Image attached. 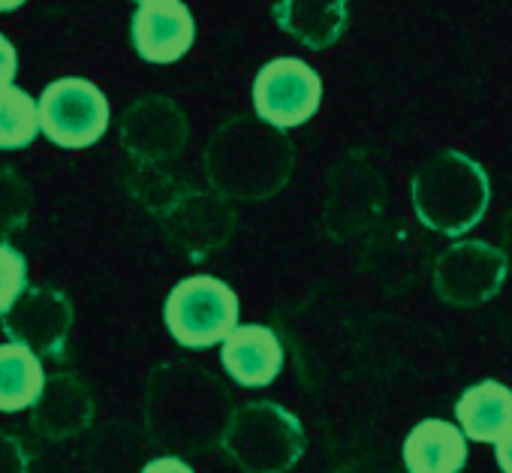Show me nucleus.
Returning <instances> with one entry per match:
<instances>
[{
    "label": "nucleus",
    "mask_w": 512,
    "mask_h": 473,
    "mask_svg": "<svg viewBox=\"0 0 512 473\" xmlns=\"http://www.w3.org/2000/svg\"><path fill=\"white\" fill-rule=\"evenodd\" d=\"M208 187L229 202L275 199L293 178L296 145L287 130H278L256 115L226 118L208 139L202 154Z\"/></svg>",
    "instance_id": "1"
},
{
    "label": "nucleus",
    "mask_w": 512,
    "mask_h": 473,
    "mask_svg": "<svg viewBox=\"0 0 512 473\" xmlns=\"http://www.w3.org/2000/svg\"><path fill=\"white\" fill-rule=\"evenodd\" d=\"M232 410L229 389L202 365L163 362L145 386V428L175 455L217 446Z\"/></svg>",
    "instance_id": "2"
},
{
    "label": "nucleus",
    "mask_w": 512,
    "mask_h": 473,
    "mask_svg": "<svg viewBox=\"0 0 512 473\" xmlns=\"http://www.w3.org/2000/svg\"><path fill=\"white\" fill-rule=\"evenodd\" d=\"M416 220L449 239H461L488 211L491 181L479 160L446 148L428 157L410 181Z\"/></svg>",
    "instance_id": "3"
},
{
    "label": "nucleus",
    "mask_w": 512,
    "mask_h": 473,
    "mask_svg": "<svg viewBox=\"0 0 512 473\" xmlns=\"http://www.w3.org/2000/svg\"><path fill=\"white\" fill-rule=\"evenodd\" d=\"M217 446L241 473H290L308 449V434L290 407L260 398L229 410Z\"/></svg>",
    "instance_id": "4"
},
{
    "label": "nucleus",
    "mask_w": 512,
    "mask_h": 473,
    "mask_svg": "<svg viewBox=\"0 0 512 473\" xmlns=\"http://www.w3.org/2000/svg\"><path fill=\"white\" fill-rule=\"evenodd\" d=\"M241 323L238 293L214 275L178 281L163 302V326L184 350H211Z\"/></svg>",
    "instance_id": "5"
},
{
    "label": "nucleus",
    "mask_w": 512,
    "mask_h": 473,
    "mask_svg": "<svg viewBox=\"0 0 512 473\" xmlns=\"http://www.w3.org/2000/svg\"><path fill=\"white\" fill-rule=\"evenodd\" d=\"M386 208V178L368 151L353 148L338 157L326 178L323 229L335 242L359 239L380 223Z\"/></svg>",
    "instance_id": "6"
},
{
    "label": "nucleus",
    "mask_w": 512,
    "mask_h": 473,
    "mask_svg": "<svg viewBox=\"0 0 512 473\" xmlns=\"http://www.w3.org/2000/svg\"><path fill=\"white\" fill-rule=\"evenodd\" d=\"M37 112L40 136L64 151H85L97 145L112 124L109 97L100 85L82 76H61L49 82L37 97Z\"/></svg>",
    "instance_id": "7"
},
{
    "label": "nucleus",
    "mask_w": 512,
    "mask_h": 473,
    "mask_svg": "<svg viewBox=\"0 0 512 473\" xmlns=\"http://www.w3.org/2000/svg\"><path fill=\"white\" fill-rule=\"evenodd\" d=\"M163 239L187 260L199 263L223 251L235 232V208L211 187L187 184L160 214Z\"/></svg>",
    "instance_id": "8"
},
{
    "label": "nucleus",
    "mask_w": 512,
    "mask_h": 473,
    "mask_svg": "<svg viewBox=\"0 0 512 473\" xmlns=\"http://www.w3.org/2000/svg\"><path fill=\"white\" fill-rule=\"evenodd\" d=\"M253 115L278 130L308 124L323 106V79L302 58H272L253 79Z\"/></svg>",
    "instance_id": "9"
},
{
    "label": "nucleus",
    "mask_w": 512,
    "mask_h": 473,
    "mask_svg": "<svg viewBox=\"0 0 512 473\" xmlns=\"http://www.w3.org/2000/svg\"><path fill=\"white\" fill-rule=\"evenodd\" d=\"M509 266L500 248L482 239H461L449 245L431 269L434 293L449 308H479L491 302L506 284Z\"/></svg>",
    "instance_id": "10"
},
{
    "label": "nucleus",
    "mask_w": 512,
    "mask_h": 473,
    "mask_svg": "<svg viewBox=\"0 0 512 473\" xmlns=\"http://www.w3.org/2000/svg\"><path fill=\"white\" fill-rule=\"evenodd\" d=\"M118 139L133 163L163 166L184 154L190 142V121L172 97L145 94L124 109Z\"/></svg>",
    "instance_id": "11"
},
{
    "label": "nucleus",
    "mask_w": 512,
    "mask_h": 473,
    "mask_svg": "<svg viewBox=\"0 0 512 473\" xmlns=\"http://www.w3.org/2000/svg\"><path fill=\"white\" fill-rule=\"evenodd\" d=\"M76 308L70 296L49 284H28L22 296L0 317L7 341L34 350L40 359H58L67 350Z\"/></svg>",
    "instance_id": "12"
},
{
    "label": "nucleus",
    "mask_w": 512,
    "mask_h": 473,
    "mask_svg": "<svg viewBox=\"0 0 512 473\" xmlns=\"http://www.w3.org/2000/svg\"><path fill=\"white\" fill-rule=\"evenodd\" d=\"M130 40L145 64H178L196 43V16L184 0L139 4L130 19Z\"/></svg>",
    "instance_id": "13"
},
{
    "label": "nucleus",
    "mask_w": 512,
    "mask_h": 473,
    "mask_svg": "<svg viewBox=\"0 0 512 473\" xmlns=\"http://www.w3.org/2000/svg\"><path fill=\"white\" fill-rule=\"evenodd\" d=\"M28 413H31V428L43 440L64 443L91 428L97 416V404L88 383L79 374L58 371L52 377L46 374V383Z\"/></svg>",
    "instance_id": "14"
},
{
    "label": "nucleus",
    "mask_w": 512,
    "mask_h": 473,
    "mask_svg": "<svg viewBox=\"0 0 512 473\" xmlns=\"http://www.w3.org/2000/svg\"><path fill=\"white\" fill-rule=\"evenodd\" d=\"M287 353L281 335L266 323H238L220 341V365L241 389H266L284 371Z\"/></svg>",
    "instance_id": "15"
},
{
    "label": "nucleus",
    "mask_w": 512,
    "mask_h": 473,
    "mask_svg": "<svg viewBox=\"0 0 512 473\" xmlns=\"http://www.w3.org/2000/svg\"><path fill=\"white\" fill-rule=\"evenodd\" d=\"M278 28L311 52L332 49L350 25V0H278Z\"/></svg>",
    "instance_id": "16"
},
{
    "label": "nucleus",
    "mask_w": 512,
    "mask_h": 473,
    "mask_svg": "<svg viewBox=\"0 0 512 473\" xmlns=\"http://www.w3.org/2000/svg\"><path fill=\"white\" fill-rule=\"evenodd\" d=\"M467 437L449 419H422L401 446L407 473H461L467 464Z\"/></svg>",
    "instance_id": "17"
},
{
    "label": "nucleus",
    "mask_w": 512,
    "mask_h": 473,
    "mask_svg": "<svg viewBox=\"0 0 512 473\" xmlns=\"http://www.w3.org/2000/svg\"><path fill=\"white\" fill-rule=\"evenodd\" d=\"M455 419L467 440L497 443L512 428V389L500 380H479L455 401Z\"/></svg>",
    "instance_id": "18"
},
{
    "label": "nucleus",
    "mask_w": 512,
    "mask_h": 473,
    "mask_svg": "<svg viewBox=\"0 0 512 473\" xmlns=\"http://www.w3.org/2000/svg\"><path fill=\"white\" fill-rule=\"evenodd\" d=\"M46 383L43 359L16 344H0V413H25Z\"/></svg>",
    "instance_id": "19"
},
{
    "label": "nucleus",
    "mask_w": 512,
    "mask_h": 473,
    "mask_svg": "<svg viewBox=\"0 0 512 473\" xmlns=\"http://www.w3.org/2000/svg\"><path fill=\"white\" fill-rule=\"evenodd\" d=\"M40 136V112L37 100L13 85L0 88V151H22L34 145Z\"/></svg>",
    "instance_id": "20"
},
{
    "label": "nucleus",
    "mask_w": 512,
    "mask_h": 473,
    "mask_svg": "<svg viewBox=\"0 0 512 473\" xmlns=\"http://www.w3.org/2000/svg\"><path fill=\"white\" fill-rule=\"evenodd\" d=\"M124 184H127V193L148 211V214H160L184 187L187 181L181 175H172L163 166H151V163H133L124 175Z\"/></svg>",
    "instance_id": "21"
},
{
    "label": "nucleus",
    "mask_w": 512,
    "mask_h": 473,
    "mask_svg": "<svg viewBox=\"0 0 512 473\" xmlns=\"http://www.w3.org/2000/svg\"><path fill=\"white\" fill-rule=\"evenodd\" d=\"M34 190L25 175L13 166H0V242H10L13 235L31 220Z\"/></svg>",
    "instance_id": "22"
},
{
    "label": "nucleus",
    "mask_w": 512,
    "mask_h": 473,
    "mask_svg": "<svg viewBox=\"0 0 512 473\" xmlns=\"http://www.w3.org/2000/svg\"><path fill=\"white\" fill-rule=\"evenodd\" d=\"M28 260L10 242H0V317L10 311V305L28 287Z\"/></svg>",
    "instance_id": "23"
},
{
    "label": "nucleus",
    "mask_w": 512,
    "mask_h": 473,
    "mask_svg": "<svg viewBox=\"0 0 512 473\" xmlns=\"http://www.w3.org/2000/svg\"><path fill=\"white\" fill-rule=\"evenodd\" d=\"M0 473H31L28 446L4 428H0Z\"/></svg>",
    "instance_id": "24"
},
{
    "label": "nucleus",
    "mask_w": 512,
    "mask_h": 473,
    "mask_svg": "<svg viewBox=\"0 0 512 473\" xmlns=\"http://www.w3.org/2000/svg\"><path fill=\"white\" fill-rule=\"evenodd\" d=\"M139 473H196L193 464L184 458V455H175V452H163V455H154L148 458Z\"/></svg>",
    "instance_id": "25"
},
{
    "label": "nucleus",
    "mask_w": 512,
    "mask_h": 473,
    "mask_svg": "<svg viewBox=\"0 0 512 473\" xmlns=\"http://www.w3.org/2000/svg\"><path fill=\"white\" fill-rule=\"evenodd\" d=\"M16 76H19V52L10 37L0 34V88L13 85Z\"/></svg>",
    "instance_id": "26"
},
{
    "label": "nucleus",
    "mask_w": 512,
    "mask_h": 473,
    "mask_svg": "<svg viewBox=\"0 0 512 473\" xmlns=\"http://www.w3.org/2000/svg\"><path fill=\"white\" fill-rule=\"evenodd\" d=\"M494 461H497L500 473H512V428L494 443Z\"/></svg>",
    "instance_id": "27"
},
{
    "label": "nucleus",
    "mask_w": 512,
    "mask_h": 473,
    "mask_svg": "<svg viewBox=\"0 0 512 473\" xmlns=\"http://www.w3.org/2000/svg\"><path fill=\"white\" fill-rule=\"evenodd\" d=\"M500 251H503L506 266H509V272H512V208H509V214L503 217V229H500Z\"/></svg>",
    "instance_id": "28"
},
{
    "label": "nucleus",
    "mask_w": 512,
    "mask_h": 473,
    "mask_svg": "<svg viewBox=\"0 0 512 473\" xmlns=\"http://www.w3.org/2000/svg\"><path fill=\"white\" fill-rule=\"evenodd\" d=\"M28 4V0H0V13H16Z\"/></svg>",
    "instance_id": "29"
},
{
    "label": "nucleus",
    "mask_w": 512,
    "mask_h": 473,
    "mask_svg": "<svg viewBox=\"0 0 512 473\" xmlns=\"http://www.w3.org/2000/svg\"><path fill=\"white\" fill-rule=\"evenodd\" d=\"M133 4L139 7V4H163V0H133Z\"/></svg>",
    "instance_id": "30"
}]
</instances>
